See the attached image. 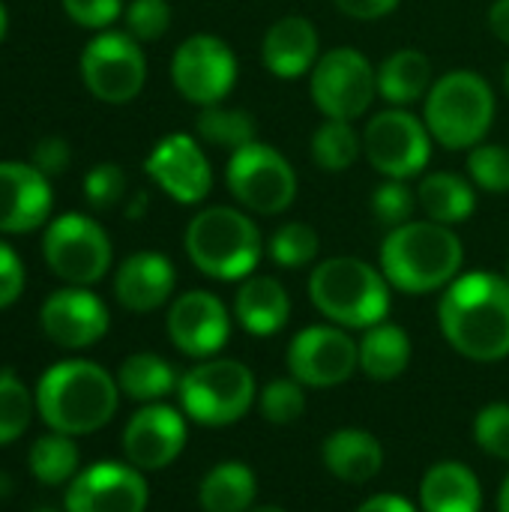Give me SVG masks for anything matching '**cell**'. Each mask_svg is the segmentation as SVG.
I'll return each mask as SVG.
<instances>
[{
    "instance_id": "48",
    "label": "cell",
    "mask_w": 509,
    "mask_h": 512,
    "mask_svg": "<svg viewBox=\"0 0 509 512\" xmlns=\"http://www.w3.org/2000/svg\"><path fill=\"white\" fill-rule=\"evenodd\" d=\"M144 210H147V192H138V195H135V201L129 204L126 216H129V219H141V216H144Z\"/></svg>"
},
{
    "instance_id": "1",
    "label": "cell",
    "mask_w": 509,
    "mask_h": 512,
    "mask_svg": "<svg viewBox=\"0 0 509 512\" xmlns=\"http://www.w3.org/2000/svg\"><path fill=\"white\" fill-rule=\"evenodd\" d=\"M444 339L468 360L495 363L509 354V279L477 270L456 276L438 303Z\"/></svg>"
},
{
    "instance_id": "34",
    "label": "cell",
    "mask_w": 509,
    "mask_h": 512,
    "mask_svg": "<svg viewBox=\"0 0 509 512\" xmlns=\"http://www.w3.org/2000/svg\"><path fill=\"white\" fill-rule=\"evenodd\" d=\"M318 231L306 222H285L270 237V258L285 270H300L318 258Z\"/></svg>"
},
{
    "instance_id": "38",
    "label": "cell",
    "mask_w": 509,
    "mask_h": 512,
    "mask_svg": "<svg viewBox=\"0 0 509 512\" xmlns=\"http://www.w3.org/2000/svg\"><path fill=\"white\" fill-rule=\"evenodd\" d=\"M414 210H417V192H411L408 180H384L372 195V213L387 228H399L411 222Z\"/></svg>"
},
{
    "instance_id": "25",
    "label": "cell",
    "mask_w": 509,
    "mask_h": 512,
    "mask_svg": "<svg viewBox=\"0 0 509 512\" xmlns=\"http://www.w3.org/2000/svg\"><path fill=\"white\" fill-rule=\"evenodd\" d=\"M423 512H480L483 489L477 474L462 462H438L420 483Z\"/></svg>"
},
{
    "instance_id": "40",
    "label": "cell",
    "mask_w": 509,
    "mask_h": 512,
    "mask_svg": "<svg viewBox=\"0 0 509 512\" xmlns=\"http://www.w3.org/2000/svg\"><path fill=\"white\" fill-rule=\"evenodd\" d=\"M474 441L480 444V450H486L489 456L509 462V405L507 402H495L486 405L477 420H474Z\"/></svg>"
},
{
    "instance_id": "23",
    "label": "cell",
    "mask_w": 509,
    "mask_h": 512,
    "mask_svg": "<svg viewBox=\"0 0 509 512\" xmlns=\"http://www.w3.org/2000/svg\"><path fill=\"white\" fill-rule=\"evenodd\" d=\"M234 315L252 336H273L291 318V297L285 285L273 276H249L243 279L234 297Z\"/></svg>"
},
{
    "instance_id": "6",
    "label": "cell",
    "mask_w": 509,
    "mask_h": 512,
    "mask_svg": "<svg viewBox=\"0 0 509 512\" xmlns=\"http://www.w3.org/2000/svg\"><path fill=\"white\" fill-rule=\"evenodd\" d=\"M495 93L474 69H450L435 78L423 102V120L432 138L447 150L483 144L495 120Z\"/></svg>"
},
{
    "instance_id": "49",
    "label": "cell",
    "mask_w": 509,
    "mask_h": 512,
    "mask_svg": "<svg viewBox=\"0 0 509 512\" xmlns=\"http://www.w3.org/2000/svg\"><path fill=\"white\" fill-rule=\"evenodd\" d=\"M498 512H509V477L501 486V495H498Z\"/></svg>"
},
{
    "instance_id": "7",
    "label": "cell",
    "mask_w": 509,
    "mask_h": 512,
    "mask_svg": "<svg viewBox=\"0 0 509 512\" xmlns=\"http://www.w3.org/2000/svg\"><path fill=\"white\" fill-rule=\"evenodd\" d=\"M255 375L237 360L210 357L189 369L180 381V402L189 420L201 426H231L255 402Z\"/></svg>"
},
{
    "instance_id": "14",
    "label": "cell",
    "mask_w": 509,
    "mask_h": 512,
    "mask_svg": "<svg viewBox=\"0 0 509 512\" xmlns=\"http://www.w3.org/2000/svg\"><path fill=\"white\" fill-rule=\"evenodd\" d=\"M360 366L357 342L330 324L300 330L288 348V369L303 387H336L345 384Z\"/></svg>"
},
{
    "instance_id": "47",
    "label": "cell",
    "mask_w": 509,
    "mask_h": 512,
    "mask_svg": "<svg viewBox=\"0 0 509 512\" xmlns=\"http://www.w3.org/2000/svg\"><path fill=\"white\" fill-rule=\"evenodd\" d=\"M489 27L492 33L509 45V0H495L489 9Z\"/></svg>"
},
{
    "instance_id": "10",
    "label": "cell",
    "mask_w": 509,
    "mask_h": 512,
    "mask_svg": "<svg viewBox=\"0 0 509 512\" xmlns=\"http://www.w3.org/2000/svg\"><path fill=\"white\" fill-rule=\"evenodd\" d=\"M42 255L54 276L69 285H96L114 258L105 228L84 213H63L48 222L42 237Z\"/></svg>"
},
{
    "instance_id": "52",
    "label": "cell",
    "mask_w": 509,
    "mask_h": 512,
    "mask_svg": "<svg viewBox=\"0 0 509 512\" xmlns=\"http://www.w3.org/2000/svg\"><path fill=\"white\" fill-rule=\"evenodd\" d=\"M504 90H507V96H509V60H507V66H504Z\"/></svg>"
},
{
    "instance_id": "3",
    "label": "cell",
    "mask_w": 509,
    "mask_h": 512,
    "mask_svg": "<svg viewBox=\"0 0 509 512\" xmlns=\"http://www.w3.org/2000/svg\"><path fill=\"white\" fill-rule=\"evenodd\" d=\"M378 261L393 288L405 294H432L459 276L465 246L453 228L432 219H411L390 228Z\"/></svg>"
},
{
    "instance_id": "11",
    "label": "cell",
    "mask_w": 509,
    "mask_h": 512,
    "mask_svg": "<svg viewBox=\"0 0 509 512\" xmlns=\"http://www.w3.org/2000/svg\"><path fill=\"white\" fill-rule=\"evenodd\" d=\"M432 141L435 138L423 117L408 108H387L366 123L363 153L387 180H411L429 165Z\"/></svg>"
},
{
    "instance_id": "21",
    "label": "cell",
    "mask_w": 509,
    "mask_h": 512,
    "mask_svg": "<svg viewBox=\"0 0 509 512\" xmlns=\"http://www.w3.org/2000/svg\"><path fill=\"white\" fill-rule=\"evenodd\" d=\"M321 57V39L306 15H282L261 39V63L282 81L303 78Z\"/></svg>"
},
{
    "instance_id": "50",
    "label": "cell",
    "mask_w": 509,
    "mask_h": 512,
    "mask_svg": "<svg viewBox=\"0 0 509 512\" xmlns=\"http://www.w3.org/2000/svg\"><path fill=\"white\" fill-rule=\"evenodd\" d=\"M6 27H9V15H6V6L0 3V42H3V36H6Z\"/></svg>"
},
{
    "instance_id": "51",
    "label": "cell",
    "mask_w": 509,
    "mask_h": 512,
    "mask_svg": "<svg viewBox=\"0 0 509 512\" xmlns=\"http://www.w3.org/2000/svg\"><path fill=\"white\" fill-rule=\"evenodd\" d=\"M249 512H285L282 507H255V510H249Z\"/></svg>"
},
{
    "instance_id": "37",
    "label": "cell",
    "mask_w": 509,
    "mask_h": 512,
    "mask_svg": "<svg viewBox=\"0 0 509 512\" xmlns=\"http://www.w3.org/2000/svg\"><path fill=\"white\" fill-rule=\"evenodd\" d=\"M468 174L471 183L489 195L509 192V150L501 144H477L468 150Z\"/></svg>"
},
{
    "instance_id": "54",
    "label": "cell",
    "mask_w": 509,
    "mask_h": 512,
    "mask_svg": "<svg viewBox=\"0 0 509 512\" xmlns=\"http://www.w3.org/2000/svg\"><path fill=\"white\" fill-rule=\"evenodd\" d=\"M507 267H509V264H507Z\"/></svg>"
},
{
    "instance_id": "4",
    "label": "cell",
    "mask_w": 509,
    "mask_h": 512,
    "mask_svg": "<svg viewBox=\"0 0 509 512\" xmlns=\"http://www.w3.org/2000/svg\"><path fill=\"white\" fill-rule=\"evenodd\" d=\"M309 300L336 327L369 330L390 312V282L369 261L339 255L312 270Z\"/></svg>"
},
{
    "instance_id": "32",
    "label": "cell",
    "mask_w": 509,
    "mask_h": 512,
    "mask_svg": "<svg viewBox=\"0 0 509 512\" xmlns=\"http://www.w3.org/2000/svg\"><path fill=\"white\" fill-rule=\"evenodd\" d=\"M195 132L201 141L213 144V147H222L228 153L240 150L243 144L255 141V117L243 108H228V105H207L201 108L198 120H195Z\"/></svg>"
},
{
    "instance_id": "19",
    "label": "cell",
    "mask_w": 509,
    "mask_h": 512,
    "mask_svg": "<svg viewBox=\"0 0 509 512\" xmlns=\"http://www.w3.org/2000/svg\"><path fill=\"white\" fill-rule=\"evenodd\" d=\"M186 447V420L171 405H144L123 432V453L138 471L168 468Z\"/></svg>"
},
{
    "instance_id": "39",
    "label": "cell",
    "mask_w": 509,
    "mask_h": 512,
    "mask_svg": "<svg viewBox=\"0 0 509 512\" xmlns=\"http://www.w3.org/2000/svg\"><path fill=\"white\" fill-rule=\"evenodd\" d=\"M126 195V174L114 162H99L84 174V198L93 210H111Z\"/></svg>"
},
{
    "instance_id": "18",
    "label": "cell",
    "mask_w": 509,
    "mask_h": 512,
    "mask_svg": "<svg viewBox=\"0 0 509 512\" xmlns=\"http://www.w3.org/2000/svg\"><path fill=\"white\" fill-rule=\"evenodd\" d=\"M42 333L60 348H90L108 333V309L87 288H60L54 291L39 312Z\"/></svg>"
},
{
    "instance_id": "17",
    "label": "cell",
    "mask_w": 509,
    "mask_h": 512,
    "mask_svg": "<svg viewBox=\"0 0 509 512\" xmlns=\"http://www.w3.org/2000/svg\"><path fill=\"white\" fill-rule=\"evenodd\" d=\"M171 342L195 360L216 357L231 336V315L210 291H186L168 309Z\"/></svg>"
},
{
    "instance_id": "42",
    "label": "cell",
    "mask_w": 509,
    "mask_h": 512,
    "mask_svg": "<svg viewBox=\"0 0 509 512\" xmlns=\"http://www.w3.org/2000/svg\"><path fill=\"white\" fill-rule=\"evenodd\" d=\"M63 12L84 30H108L123 15V0H63Z\"/></svg>"
},
{
    "instance_id": "20",
    "label": "cell",
    "mask_w": 509,
    "mask_h": 512,
    "mask_svg": "<svg viewBox=\"0 0 509 512\" xmlns=\"http://www.w3.org/2000/svg\"><path fill=\"white\" fill-rule=\"evenodd\" d=\"M51 180L30 162H0V234H30L51 216Z\"/></svg>"
},
{
    "instance_id": "46",
    "label": "cell",
    "mask_w": 509,
    "mask_h": 512,
    "mask_svg": "<svg viewBox=\"0 0 509 512\" xmlns=\"http://www.w3.org/2000/svg\"><path fill=\"white\" fill-rule=\"evenodd\" d=\"M357 512H417V507L399 495H375V498L363 501Z\"/></svg>"
},
{
    "instance_id": "45",
    "label": "cell",
    "mask_w": 509,
    "mask_h": 512,
    "mask_svg": "<svg viewBox=\"0 0 509 512\" xmlns=\"http://www.w3.org/2000/svg\"><path fill=\"white\" fill-rule=\"evenodd\" d=\"M336 9L348 18H357V21H378L384 15H390L402 0H333Z\"/></svg>"
},
{
    "instance_id": "30",
    "label": "cell",
    "mask_w": 509,
    "mask_h": 512,
    "mask_svg": "<svg viewBox=\"0 0 509 512\" xmlns=\"http://www.w3.org/2000/svg\"><path fill=\"white\" fill-rule=\"evenodd\" d=\"M117 387L120 393H126L132 402H159L162 396H168L177 384L174 366L168 360H162L159 354H132L123 360L120 372H117Z\"/></svg>"
},
{
    "instance_id": "41",
    "label": "cell",
    "mask_w": 509,
    "mask_h": 512,
    "mask_svg": "<svg viewBox=\"0 0 509 512\" xmlns=\"http://www.w3.org/2000/svg\"><path fill=\"white\" fill-rule=\"evenodd\" d=\"M171 27L168 0H132L126 6V33L138 42H153Z\"/></svg>"
},
{
    "instance_id": "16",
    "label": "cell",
    "mask_w": 509,
    "mask_h": 512,
    "mask_svg": "<svg viewBox=\"0 0 509 512\" xmlns=\"http://www.w3.org/2000/svg\"><path fill=\"white\" fill-rule=\"evenodd\" d=\"M147 483L135 465L96 462L75 474L66 492V512H144Z\"/></svg>"
},
{
    "instance_id": "12",
    "label": "cell",
    "mask_w": 509,
    "mask_h": 512,
    "mask_svg": "<svg viewBox=\"0 0 509 512\" xmlns=\"http://www.w3.org/2000/svg\"><path fill=\"white\" fill-rule=\"evenodd\" d=\"M84 87L108 105L132 102L147 81V57L135 36L123 30H99L81 51Z\"/></svg>"
},
{
    "instance_id": "29",
    "label": "cell",
    "mask_w": 509,
    "mask_h": 512,
    "mask_svg": "<svg viewBox=\"0 0 509 512\" xmlns=\"http://www.w3.org/2000/svg\"><path fill=\"white\" fill-rule=\"evenodd\" d=\"M258 495V480L243 462H222L201 480V510L204 512H249Z\"/></svg>"
},
{
    "instance_id": "9",
    "label": "cell",
    "mask_w": 509,
    "mask_h": 512,
    "mask_svg": "<svg viewBox=\"0 0 509 512\" xmlns=\"http://www.w3.org/2000/svg\"><path fill=\"white\" fill-rule=\"evenodd\" d=\"M309 93L327 120H357L378 96V69L351 45L333 48L318 57L309 72Z\"/></svg>"
},
{
    "instance_id": "8",
    "label": "cell",
    "mask_w": 509,
    "mask_h": 512,
    "mask_svg": "<svg viewBox=\"0 0 509 512\" xmlns=\"http://www.w3.org/2000/svg\"><path fill=\"white\" fill-rule=\"evenodd\" d=\"M228 192L243 210L258 216H279L297 198V171L267 141H249L228 156Z\"/></svg>"
},
{
    "instance_id": "26",
    "label": "cell",
    "mask_w": 509,
    "mask_h": 512,
    "mask_svg": "<svg viewBox=\"0 0 509 512\" xmlns=\"http://www.w3.org/2000/svg\"><path fill=\"white\" fill-rule=\"evenodd\" d=\"M432 63L420 48H399L378 66V96L393 108H411L432 90Z\"/></svg>"
},
{
    "instance_id": "27",
    "label": "cell",
    "mask_w": 509,
    "mask_h": 512,
    "mask_svg": "<svg viewBox=\"0 0 509 512\" xmlns=\"http://www.w3.org/2000/svg\"><path fill=\"white\" fill-rule=\"evenodd\" d=\"M477 186L453 171H432L417 186V204L423 207L426 219L438 225H462L477 210Z\"/></svg>"
},
{
    "instance_id": "22",
    "label": "cell",
    "mask_w": 509,
    "mask_h": 512,
    "mask_svg": "<svg viewBox=\"0 0 509 512\" xmlns=\"http://www.w3.org/2000/svg\"><path fill=\"white\" fill-rule=\"evenodd\" d=\"M177 273L162 252L129 255L114 276V297L129 312H153L168 303Z\"/></svg>"
},
{
    "instance_id": "5",
    "label": "cell",
    "mask_w": 509,
    "mask_h": 512,
    "mask_svg": "<svg viewBox=\"0 0 509 512\" xmlns=\"http://www.w3.org/2000/svg\"><path fill=\"white\" fill-rule=\"evenodd\" d=\"M183 246L189 261L210 279H249L264 255V237L252 216L237 207H207L186 225Z\"/></svg>"
},
{
    "instance_id": "44",
    "label": "cell",
    "mask_w": 509,
    "mask_h": 512,
    "mask_svg": "<svg viewBox=\"0 0 509 512\" xmlns=\"http://www.w3.org/2000/svg\"><path fill=\"white\" fill-rule=\"evenodd\" d=\"M24 291V264L18 252L0 240V309H9Z\"/></svg>"
},
{
    "instance_id": "31",
    "label": "cell",
    "mask_w": 509,
    "mask_h": 512,
    "mask_svg": "<svg viewBox=\"0 0 509 512\" xmlns=\"http://www.w3.org/2000/svg\"><path fill=\"white\" fill-rule=\"evenodd\" d=\"M309 153L315 165L327 174H342L354 168L363 153V138L351 120H324L309 141Z\"/></svg>"
},
{
    "instance_id": "24",
    "label": "cell",
    "mask_w": 509,
    "mask_h": 512,
    "mask_svg": "<svg viewBox=\"0 0 509 512\" xmlns=\"http://www.w3.org/2000/svg\"><path fill=\"white\" fill-rule=\"evenodd\" d=\"M324 468L345 483H369L381 474L384 447L372 432L363 429H339L321 447Z\"/></svg>"
},
{
    "instance_id": "13",
    "label": "cell",
    "mask_w": 509,
    "mask_h": 512,
    "mask_svg": "<svg viewBox=\"0 0 509 512\" xmlns=\"http://www.w3.org/2000/svg\"><path fill=\"white\" fill-rule=\"evenodd\" d=\"M171 81L192 105H219L237 84V57L231 45L213 33L183 39L171 57Z\"/></svg>"
},
{
    "instance_id": "33",
    "label": "cell",
    "mask_w": 509,
    "mask_h": 512,
    "mask_svg": "<svg viewBox=\"0 0 509 512\" xmlns=\"http://www.w3.org/2000/svg\"><path fill=\"white\" fill-rule=\"evenodd\" d=\"M30 474L45 486H60L78 474V447L69 435H45L27 453Z\"/></svg>"
},
{
    "instance_id": "2",
    "label": "cell",
    "mask_w": 509,
    "mask_h": 512,
    "mask_svg": "<svg viewBox=\"0 0 509 512\" xmlns=\"http://www.w3.org/2000/svg\"><path fill=\"white\" fill-rule=\"evenodd\" d=\"M120 402L117 381L90 360L54 363L36 384V411L60 435H90L111 423Z\"/></svg>"
},
{
    "instance_id": "15",
    "label": "cell",
    "mask_w": 509,
    "mask_h": 512,
    "mask_svg": "<svg viewBox=\"0 0 509 512\" xmlns=\"http://www.w3.org/2000/svg\"><path fill=\"white\" fill-rule=\"evenodd\" d=\"M147 177L177 204H201L213 189V168L201 144L186 132H171L144 159Z\"/></svg>"
},
{
    "instance_id": "53",
    "label": "cell",
    "mask_w": 509,
    "mask_h": 512,
    "mask_svg": "<svg viewBox=\"0 0 509 512\" xmlns=\"http://www.w3.org/2000/svg\"><path fill=\"white\" fill-rule=\"evenodd\" d=\"M36 512H57V510H36Z\"/></svg>"
},
{
    "instance_id": "35",
    "label": "cell",
    "mask_w": 509,
    "mask_h": 512,
    "mask_svg": "<svg viewBox=\"0 0 509 512\" xmlns=\"http://www.w3.org/2000/svg\"><path fill=\"white\" fill-rule=\"evenodd\" d=\"M33 408L36 396H30V390L12 372H0V447L12 444L27 432Z\"/></svg>"
},
{
    "instance_id": "36",
    "label": "cell",
    "mask_w": 509,
    "mask_h": 512,
    "mask_svg": "<svg viewBox=\"0 0 509 512\" xmlns=\"http://www.w3.org/2000/svg\"><path fill=\"white\" fill-rule=\"evenodd\" d=\"M261 414L273 426H291L306 414V393L297 378H276L258 396Z\"/></svg>"
},
{
    "instance_id": "43",
    "label": "cell",
    "mask_w": 509,
    "mask_h": 512,
    "mask_svg": "<svg viewBox=\"0 0 509 512\" xmlns=\"http://www.w3.org/2000/svg\"><path fill=\"white\" fill-rule=\"evenodd\" d=\"M72 162V153H69V144L66 138H57V135H48L42 141H36V147L30 150V165L39 168L48 180L63 174Z\"/></svg>"
},
{
    "instance_id": "28",
    "label": "cell",
    "mask_w": 509,
    "mask_h": 512,
    "mask_svg": "<svg viewBox=\"0 0 509 512\" xmlns=\"http://www.w3.org/2000/svg\"><path fill=\"white\" fill-rule=\"evenodd\" d=\"M360 348V369L372 381H393L411 363V339L399 324L381 321L366 330Z\"/></svg>"
}]
</instances>
